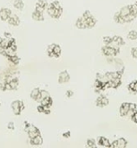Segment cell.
Masks as SVG:
<instances>
[{
	"mask_svg": "<svg viewBox=\"0 0 137 148\" xmlns=\"http://www.w3.org/2000/svg\"><path fill=\"white\" fill-rule=\"evenodd\" d=\"M130 117H131V121H132L133 122H135L136 124H137V111H135V112L130 115Z\"/></svg>",
	"mask_w": 137,
	"mask_h": 148,
	"instance_id": "obj_31",
	"label": "cell"
},
{
	"mask_svg": "<svg viewBox=\"0 0 137 148\" xmlns=\"http://www.w3.org/2000/svg\"><path fill=\"white\" fill-rule=\"evenodd\" d=\"M39 93H40V89H39V88H34V89L31 91V93H30V97H31V99H32V100H36V96L39 95Z\"/></svg>",
	"mask_w": 137,
	"mask_h": 148,
	"instance_id": "obj_26",
	"label": "cell"
},
{
	"mask_svg": "<svg viewBox=\"0 0 137 148\" xmlns=\"http://www.w3.org/2000/svg\"><path fill=\"white\" fill-rule=\"evenodd\" d=\"M128 89L132 94H137V80L135 81V82H132L131 83L129 84Z\"/></svg>",
	"mask_w": 137,
	"mask_h": 148,
	"instance_id": "obj_18",
	"label": "cell"
},
{
	"mask_svg": "<svg viewBox=\"0 0 137 148\" xmlns=\"http://www.w3.org/2000/svg\"><path fill=\"white\" fill-rule=\"evenodd\" d=\"M9 83H10V87H11V88H12L13 90L17 89V87H18V80H17V78H15V77H14L13 80L10 81Z\"/></svg>",
	"mask_w": 137,
	"mask_h": 148,
	"instance_id": "obj_24",
	"label": "cell"
},
{
	"mask_svg": "<svg viewBox=\"0 0 137 148\" xmlns=\"http://www.w3.org/2000/svg\"><path fill=\"white\" fill-rule=\"evenodd\" d=\"M43 110H44V106H43L42 104H40V105L37 107V111H38V113L43 114Z\"/></svg>",
	"mask_w": 137,
	"mask_h": 148,
	"instance_id": "obj_38",
	"label": "cell"
},
{
	"mask_svg": "<svg viewBox=\"0 0 137 148\" xmlns=\"http://www.w3.org/2000/svg\"><path fill=\"white\" fill-rule=\"evenodd\" d=\"M11 108H12L13 114L15 115H20L21 114V112L24 108L23 102L22 101H14L11 103Z\"/></svg>",
	"mask_w": 137,
	"mask_h": 148,
	"instance_id": "obj_3",
	"label": "cell"
},
{
	"mask_svg": "<svg viewBox=\"0 0 137 148\" xmlns=\"http://www.w3.org/2000/svg\"><path fill=\"white\" fill-rule=\"evenodd\" d=\"M36 5H39V6H41V7H43V8H44L46 10L49 4L45 0H38L36 2Z\"/></svg>",
	"mask_w": 137,
	"mask_h": 148,
	"instance_id": "obj_28",
	"label": "cell"
},
{
	"mask_svg": "<svg viewBox=\"0 0 137 148\" xmlns=\"http://www.w3.org/2000/svg\"><path fill=\"white\" fill-rule=\"evenodd\" d=\"M90 16H92L91 12H90L89 10H86V11L83 14V16H82V17H83L84 19H87V18H89V17H90Z\"/></svg>",
	"mask_w": 137,
	"mask_h": 148,
	"instance_id": "obj_32",
	"label": "cell"
},
{
	"mask_svg": "<svg viewBox=\"0 0 137 148\" xmlns=\"http://www.w3.org/2000/svg\"><path fill=\"white\" fill-rule=\"evenodd\" d=\"M87 147H96V142L94 139H88L87 140Z\"/></svg>",
	"mask_w": 137,
	"mask_h": 148,
	"instance_id": "obj_27",
	"label": "cell"
},
{
	"mask_svg": "<svg viewBox=\"0 0 137 148\" xmlns=\"http://www.w3.org/2000/svg\"><path fill=\"white\" fill-rule=\"evenodd\" d=\"M53 53H54V57H56L57 58V57H59L61 56L62 49H61V48H60L59 45H57V44L55 45V47L53 49Z\"/></svg>",
	"mask_w": 137,
	"mask_h": 148,
	"instance_id": "obj_22",
	"label": "cell"
},
{
	"mask_svg": "<svg viewBox=\"0 0 137 148\" xmlns=\"http://www.w3.org/2000/svg\"><path fill=\"white\" fill-rule=\"evenodd\" d=\"M70 75L68 73L67 70H63L62 72L59 73L58 75V82L60 84H63V83H66L70 81Z\"/></svg>",
	"mask_w": 137,
	"mask_h": 148,
	"instance_id": "obj_6",
	"label": "cell"
},
{
	"mask_svg": "<svg viewBox=\"0 0 137 148\" xmlns=\"http://www.w3.org/2000/svg\"><path fill=\"white\" fill-rule=\"evenodd\" d=\"M55 45H56L55 43H52V44H50V45H49V46H48V48H47L48 55H50V53H53V49H54Z\"/></svg>",
	"mask_w": 137,
	"mask_h": 148,
	"instance_id": "obj_34",
	"label": "cell"
},
{
	"mask_svg": "<svg viewBox=\"0 0 137 148\" xmlns=\"http://www.w3.org/2000/svg\"><path fill=\"white\" fill-rule=\"evenodd\" d=\"M7 127H8V129H10V130H14V128H15V125H14V123H13V122H10V123L8 124Z\"/></svg>",
	"mask_w": 137,
	"mask_h": 148,
	"instance_id": "obj_39",
	"label": "cell"
},
{
	"mask_svg": "<svg viewBox=\"0 0 137 148\" xmlns=\"http://www.w3.org/2000/svg\"><path fill=\"white\" fill-rule=\"evenodd\" d=\"M97 144L100 146V147H111V143L110 141L106 139L105 137H103V136H100L98 137L97 139Z\"/></svg>",
	"mask_w": 137,
	"mask_h": 148,
	"instance_id": "obj_9",
	"label": "cell"
},
{
	"mask_svg": "<svg viewBox=\"0 0 137 148\" xmlns=\"http://www.w3.org/2000/svg\"><path fill=\"white\" fill-rule=\"evenodd\" d=\"M128 38L129 40H136L137 39V31L136 30H130L128 34Z\"/></svg>",
	"mask_w": 137,
	"mask_h": 148,
	"instance_id": "obj_25",
	"label": "cell"
},
{
	"mask_svg": "<svg viewBox=\"0 0 137 148\" xmlns=\"http://www.w3.org/2000/svg\"><path fill=\"white\" fill-rule=\"evenodd\" d=\"M30 143L32 146H40V145L43 144V138L39 134L37 136L34 137L33 139H30Z\"/></svg>",
	"mask_w": 137,
	"mask_h": 148,
	"instance_id": "obj_11",
	"label": "cell"
},
{
	"mask_svg": "<svg viewBox=\"0 0 137 148\" xmlns=\"http://www.w3.org/2000/svg\"><path fill=\"white\" fill-rule=\"evenodd\" d=\"M102 52L106 56H112L113 57V56H116L119 54L120 49H119V46H117L115 43H114V45L109 44V45H105L102 48Z\"/></svg>",
	"mask_w": 137,
	"mask_h": 148,
	"instance_id": "obj_1",
	"label": "cell"
},
{
	"mask_svg": "<svg viewBox=\"0 0 137 148\" xmlns=\"http://www.w3.org/2000/svg\"><path fill=\"white\" fill-rule=\"evenodd\" d=\"M12 12L8 8H2L0 10V19L3 21H7L8 18L11 16Z\"/></svg>",
	"mask_w": 137,
	"mask_h": 148,
	"instance_id": "obj_8",
	"label": "cell"
},
{
	"mask_svg": "<svg viewBox=\"0 0 137 148\" xmlns=\"http://www.w3.org/2000/svg\"><path fill=\"white\" fill-rule=\"evenodd\" d=\"M40 95H41L42 99H44V98H47V97L50 96V94H49V92L46 91V90H40Z\"/></svg>",
	"mask_w": 137,
	"mask_h": 148,
	"instance_id": "obj_29",
	"label": "cell"
},
{
	"mask_svg": "<svg viewBox=\"0 0 137 148\" xmlns=\"http://www.w3.org/2000/svg\"><path fill=\"white\" fill-rule=\"evenodd\" d=\"M111 42H112V37H109V36H104L103 37V42L106 45H109V43H111Z\"/></svg>",
	"mask_w": 137,
	"mask_h": 148,
	"instance_id": "obj_30",
	"label": "cell"
},
{
	"mask_svg": "<svg viewBox=\"0 0 137 148\" xmlns=\"http://www.w3.org/2000/svg\"><path fill=\"white\" fill-rule=\"evenodd\" d=\"M32 18L36 21H43L44 20L43 12H39L36 10H34V12L32 13Z\"/></svg>",
	"mask_w": 137,
	"mask_h": 148,
	"instance_id": "obj_14",
	"label": "cell"
},
{
	"mask_svg": "<svg viewBox=\"0 0 137 148\" xmlns=\"http://www.w3.org/2000/svg\"><path fill=\"white\" fill-rule=\"evenodd\" d=\"M0 89L4 91L5 90V82L3 81H0Z\"/></svg>",
	"mask_w": 137,
	"mask_h": 148,
	"instance_id": "obj_40",
	"label": "cell"
},
{
	"mask_svg": "<svg viewBox=\"0 0 137 148\" xmlns=\"http://www.w3.org/2000/svg\"><path fill=\"white\" fill-rule=\"evenodd\" d=\"M120 115L122 117H126L128 115H130V108L129 102H123L120 107Z\"/></svg>",
	"mask_w": 137,
	"mask_h": 148,
	"instance_id": "obj_4",
	"label": "cell"
},
{
	"mask_svg": "<svg viewBox=\"0 0 137 148\" xmlns=\"http://www.w3.org/2000/svg\"><path fill=\"white\" fill-rule=\"evenodd\" d=\"M5 90H12V88H11L10 83H6V82H5Z\"/></svg>",
	"mask_w": 137,
	"mask_h": 148,
	"instance_id": "obj_41",
	"label": "cell"
},
{
	"mask_svg": "<svg viewBox=\"0 0 137 148\" xmlns=\"http://www.w3.org/2000/svg\"><path fill=\"white\" fill-rule=\"evenodd\" d=\"M109 99H108L105 95H100L98 96V98L96 99V106H97V107H100V108L106 107V106L109 105Z\"/></svg>",
	"mask_w": 137,
	"mask_h": 148,
	"instance_id": "obj_5",
	"label": "cell"
},
{
	"mask_svg": "<svg viewBox=\"0 0 137 148\" xmlns=\"http://www.w3.org/2000/svg\"><path fill=\"white\" fill-rule=\"evenodd\" d=\"M52 103H53V101H52V99H51L50 96L43 99L42 101L40 102V104H42L43 106H45V107H47V108H50L51 105H52Z\"/></svg>",
	"mask_w": 137,
	"mask_h": 148,
	"instance_id": "obj_17",
	"label": "cell"
},
{
	"mask_svg": "<svg viewBox=\"0 0 137 148\" xmlns=\"http://www.w3.org/2000/svg\"><path fill=\"white\" fill-rule=\"evenodd\" d=\"M76 26L80 29H86V23H85V19L83 17H80L77 19V21L76 22Z\"/></svg>",
	"mask_w": 137,
	"mask_h": 148,
	"instance_id": "obj_15",
	"label": "cell"
},
{
	"mask_svg": "<svg viewBox=\"0 0 137 148\" xmlns=\"http://www.w3.org/2000/svg\"><path fill=\"white\" fill-rule=\"evenodd\" d=\"M13 6L17 10H23L24 7V3L23 0H13Z\"/></svg>",
	"mask_w": 137,
	"mask_h": 148,
	"instance_id": "obj_19",
	"label": "cell"
},
{
	"mask_svg": "<svg viewBox=\"0 0 137 148\" xmlns=\"http://www.w3.org/2000/svg\"><path fill=\"white\" fill-rule=\"evenodd\" d=\"M127 140L124 138H120L116 140H115L113 143H111V147L115 148H124L127 147Z\"/></svg>",
	"mask_w": 137,
	"mask_h": 148,
	"instance_id": "obj_7",
	"label": "cell"
},
{
	"mask_svg": "<svg viewBox=\"0 0 137 148\" xmlns=\"http://www.w3.org/2000/svg\"><path fill=\"white\" fill-rule=\"evenodd\" d=\"M85 23H86V29H91V28H93L96 25V19L92 16L85 19Z\"/></svg>",
	"mask_w": 137,
	"mask_h": 148,
	"instance_id": "obj_12",
	"label": "cell"
},
{
	"mask_svg": "<svg viewBox=\"0 0 137 148\" xmlns=\"http://www.w3.org/2000/svg\"><path fill=\"white\" fill-rule=\"evenodd\" d=\"M35 10L39 11V12H43V11L45 10V9L43 8V7H41V6H39V5H36V10Z\"/></svg>",
	"mask_w": 137,
	"mask_h": 148,
	"instance_id": "obj_37",
	"label": "cell"
},
{
	"mask_svg": "<svg viewBox=\"0 0 137 148\" xmlns=\"http://www.w3.org/2000/svg\"><path fill=\"white\" fill-rule=\"evenodd\" d=\"M131 55H132L133 58L137 59V47H135V48L131 49Z\"/></svg>",
	"mask_w": 137,
	"mask_h": 148,
	"instance_id": "obj_33",
	"label": "cell"
},
{
	"mask_svg": "<svg viewBox=\"0 0 137 148\" xmlns=\"http://www.w3.org/2000/svg\"><path fill=\"white\" fill-rule=\"evenodd\" d=\"M63 136L64 138H70V132L64 133V134H63Z\"/></svg>",
	"mask_w": 137,
	"mask_h": 148,
	"instance_id": "obj_43",
	"label": "cell"
},
{
	"mask_svg": "<svg viewBox=\"0 0 137 148\" xmlns=\"http://www.w3.org/2000/svg\"><path fill=\"white\" fill-rule=\"evenodd\" d=\"M50 4H51L53 7L56 8V9H59L60 7H62V6H61V4H60V3H59L58 1H53Z\"/></svg>",
	"mask_w": 137,
	"mask_h": 148,
	"instance_id": "obj_35",
	"label": "cell"
},
{
	"mask_svg": "<svg viewBox=\"0 0 137 148\" xmlns=\"http://www.w3.org/2000/svg\"><path fill=\"white\" fill-rule=\"evenodd\" d=\"M114 20H115V22L117 23H123V17H122V16L120 15L119 12H116V13L115 14V16H114Z\"/></svg>",
	"mask_w": 137,
	"mask_h": 148,
	"instance_id": "obj_23",
	"label": "cell"
},
{
	"mask_svg": "<svg viewBox=\"0 0 137 148\" xmlns=\"http://www.w3.org/2000/svg\"><path fill=\"white\" fill-rule=\"evenodd\" d=\"M4 56H5L6 57L14 56H16V50H14V49H12L11 48L8 47V48H6L5 50H4Z\"/></svg>",
	"mask_w": 137,
	"mask_h": 148,
	"instance_id": "obj_21",
	"label": "cell"
},
{
	"mask_svg": "<svg viewBox=\"0 0 137 148\" xmlns=\"http://www.w3.org/2000/svg\"><path fill=\"white\" fill-rule=\"evenodd\" d=\"M136 6H137V1H136Z\"/></svg>",
	"mask_w": 137,
	"mask_h": 148,
	"instance_id": "obj_45",
	"label": "cell"
},
{
	"mask_svg": "<svg viewBox=\"0 0 137 148\" xmlns=\"http://www.w3.org/2000/svg\"><path fill=\"white\" fill-rule=\"evenodd\" d=\"M25 124V127H24V131L27 132V133H30V132H32V133H40V131L38 130L37 127H36L34 125L32 124H29V123H24Z\"/></svg>",
	"mask_w": 137,
	"mask_h": 148,
	"instance_id": "obj_13",
	"label": "cell"
},
{
	"mask_svg": "<svg viewBox=\"0 0 137 148\" xmlns=\"http://www.w3.org/2000/svg\"><path fill=\"white\" fill-rule=\"evenodd\" d=\"M120 15L123 16H129V15H131L130 14V10H129V6L127 5V6H124L121 9V10L119 11Z\"/></svg>",
	"mask_w": 137,
	"mask_h": 148,
	"instance_id": "obj_20",
	"label": "cell"
},
{
	"mask_svg": "<svg viewBox=\"0 0 137 148\" xmlns=\"http://www.w3.org/2000/svg\"><path fill=\"white\" fill-rule=\"evenodd\" d=\"M7 22H8L9 24H10L12 26H18L20 24L19 17L17 15H15V14H11V16L8 18Z\"/></svg>",
	"mask_w": 137,
	"mask_h": 148,
	"instance_id": "obj_10",
	"label": "cell"
},
{
	"mask_svg": "<svg viewBox=\"0 0 137 148\" xmlns=\"http://www.w3.org/2000/svg\"><path fill=\"white\" fill-rule=\"evenodd\" d=\"M27 134H28L29 139H33L34 137H36V136L40 134V133H32V132H30V133H27Z\"/></svg>",
	"mask_w": 137,
	"mask_h": 148,
	"instance_id": "obj_36",
	"label": "cell"
},
{
	"mask_svg": "<svg viewBox=\"0 0 137 148\" xmlns=\"http://www.w3.org/2000/svg\"><path fill=\"white\" fill-rule=\"evenodd\" d=\"M2 40H3V38H2V37H0V44H1V42H2Z\"/></svg>",
	"mask_w": 137,
	"mask_h": 148,
	"instance_id": "obj_44",
	"label": "cell"
},
{
	"mask_svg": "<svg viewBox=\"0 0 137 148\" xmlns=\"http://www.w3.org/2000/svg\"><path fill=\"white\" fill-rule=\"evenodd\" d=\"M66 95H67L68 97H71V96L73 95V91H71V90H68V91L66 92Z\"/></svg>",
	"mask_w": 137,
	"mask_h": 148,
	"instance_id": "obj_42",
	"label": "cell"
},
{
	"mask_svg": "<svg viewBox=\"0 0 137 148\" xmlns=\"http://www.w3.org/2000/svg\"><path fill=\"white\" fill-rule=\"evenodd\" d=\"M112 42L115 43V44H116L117 46H122V45H123L125 42H124V40L123 39V37H121V36H113L112 37Z\"/></svg>",
	"mask_w": 137,
	"mask_h": 148,
	"instance_id": "obj_16",
	"label": "cell"
},
{
	"mask_svg": "<svg viewBox=\"0 0 137 148\" xmlns=\"http://www.w3.org/2000/svg\"><path fill=\"white\" fill-rule=\"evenodd\" d=\"M47 13L49 14L50 16H51L52 18H59L63 13V8L60 7L59 9H56L55 7H53L50 3L48 5L47 7Z\"/></svg>",
	"mask_w": 137,
	"mask_h": 148,
	"instance_id": "obj_2",
	"label": "cell"
}]
</instances>
